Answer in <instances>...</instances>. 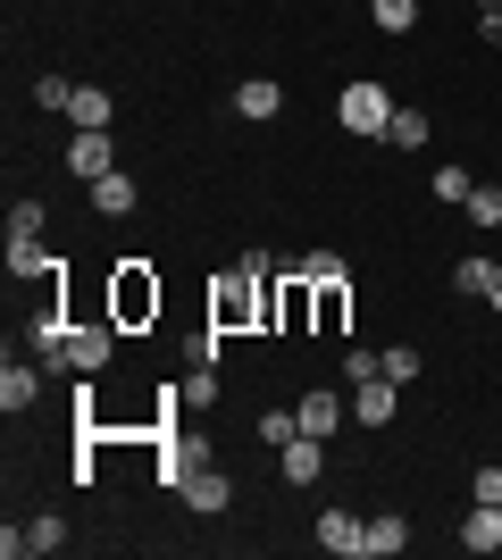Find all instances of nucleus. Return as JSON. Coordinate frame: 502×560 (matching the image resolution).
Returning <instances> with one entry per match:
<instances>
[{
    "label": "nucleus",
    "mask_w": 502,
    "mask_h": 560,
    "mask_svg": "<svg viewBox=\"0 0 502 560\" xmlns=\"http://www.w3.org/2000/svg\"><path fill=\"white\" fill-rule=\"evenodd\" d=\"M260 318H277V277H260V268H226V277L210 284V327H260Z\"/></svg>",
    "instance_id": "obj_1"
},
{
    "label": "nucleus",
    "mask_w": 502,
    "mask_h": 560,
    "mask_svg": "<svg viewBox=\"0 0 502 560\" xmlns=\"http://www.w3.org/2000/svg\"><path fill=\"white\" fill-rule=\"evenodd\" d=\"M160 277H151V259H118V268H109V318H118V327H151V318H160Z\"/></svg>",
    "instance_id": "obj_2"
},
{
    "label": "nucleus",
    "mask_w": 502,
    "mask_h": 560,
    "mask_svg": "<svg viewBox=\"0 0 502 560\" xmlns=\"http://www.w3.org/2000/svg\"><path fill=\"white\" fill-rule=\"evenodd\" d=\"M402 109V101L385 93V84H369V75H360V84H343V101H335V117H343V126H352V135H385V117Z\"/></svg>",
    "instance_id": "obj_3"
},
{
    "label": "nucleus",
    "mask_w": 502,
    "mask_h": 560,
    "mask_svg": "<svg viewBox=\"0 0 502 560\" xmlns=\"http://www.w3.org/2000/svg\"><path fill=\"white\" fill-rule=\"evenodd\" d=\"M176 493H185L192 518H226V511H235V477H226V468H192Z\"/></svg>",
    "instance_id": "obj_4"
},
{
    "label": "nucleus",
    "mask_w": 502,
    "mask_h": 560,
    "mask_svg": "<svg viewBox=\"0 0 502 560\" xmlns=\"http://www.w3.org/2000/svg\"><path fill=\"white\" fill-rule=\"evenodd\" d=\"M59 544H68V518H59V511H34V518H25V527H9V536H0V552H9V560H43V552H59Z\"/></svg>",
    "instance_id": "obj_5"
},
{
    "label": "nucleus",
    "mask_w": 502,
    "mask_h": 560,
    "mask_svg": "<svg viewBox=\"0 0 502 560\" xmlns=\"http://www.w3.org/2000/svg\"><path fill=\"white\" fill-rule=\"evenodd\" d=\"M318 552H335V560H369V518H352V511H318Z\"/></svg>",
    "instance_id": "obj_6"
},
{
    "label": "nucleus",
    "mask_w": 502,
    "mask_h": 560,
    "mask_svg": "<svg viewBox=\"0 0 502 560\" xmlns=\"http://www.w3.org/2000/svg\"><path fill=\"white\" fill-rule=\"evenodd\" d=\"M118 318H101V327H68V360H75V376H101L109 369V351H118Z\"/></svg>",
    "instance_id": "obj_7"
},
{
    "label": "nucleus",
    "mask_w": 502,
    "mask_h": 560,
    "mask_svg": "<svg viewBox=\"0 0 502 560\" xmlns=\"http://www.w3.org/2000/svg\"><path fill=\"white\" fill-rule=\"evenodd\" d=\"M394 410H402V385H394V376L352 385V419H360V427H394Z\"/></svg>",
    "instance_id": "obj_8"
},
{
    "label": "nucleus",
    "mask_w": 502,
    "mask_h": 560,
    "mask_svg": "<svg viewBox=\"0 0 502 560\" xmlns=\"http://www.w3.org/2000/svg\"><path fill=\"white\" fill-rule=\"evenodd\" d=\"M311 327H318V335H343V327H352V277L311 284Z\"/></svg>",
    "instance_id": "obj_9"
},
{
    "label": "nucleus",
    "mask_w": 502,
    "mask_h": 560,
    "mask_svg": "<svg viewBox=\"0 0 502 560\" xmlns=\"http://www.w3.org/2000/svg\"><path fill=\"white\" fill-rule=\"evenodd\" d=\"M285 109V84L277 75H243L235 84V117H252V126H268V117Z\"/></svg>",
    "instance_id": "obj_10"
},
{
    "label": "nucleus",
    "mask_w": 502,
    "mask_h": 560,
    "mask_svg": "<svg viewBox=\"0 0 502 560\" xmlns=\"http://www.w3.org/2000/svg\"><path fill=\"white\" fill-rule=\"evenodd\" d=\"M68 167L93 185V176H109L118 167V151H109V126H93V135H68Z\"/></svg>",
    "instance_id": "obj_11"
},
{
    "label": "nucleus",
    "mask_w": 502,
    "mask_h": 560,
    "mask_svg": "<svg viewBox=\"0 0 502 560\" xmlns=\"http://www.w3.org/2000/svg\"><path fill=\"white\" fill-rule=\"evenodd\" d=\"M109 117H118V93H109V84H75V101H68L75 135H93V126H109Z\"/></svg>",
    "instance_id": "obj_12"
},
{
    "label": "nucleus",
    "mask_w": 502,
    "mask_h": 560,
    "mask_svg": "<svg viewBox=\"0 0 502 560\" xmlns=\"http://www.w3.org/2000/svg\"><path fill=\"white\" fill-rule=\"evenodd\" d=\"M343 410H352L343 394H302V401H293V419H302V435H318V444H327L335 427H343Z\"/></svg>",
    "instance_id": "obj_13"
},
{
    "label": "nucleus",
    "mask_w": 502,
    "mask_h": 560,
    "mask_svg": "<svg viewBox=\"0 0 502 560\" xmlns=\"http://www.w3.org/2000/svg\"><path fill=\"white\" fill-rule=\"evenodd\" d=\"M318 477H327V444H318V435H293L285 444V486H318Z\"/></svg>",
    "instance_id": "obj_14"
},
{
    "label": "nucleus",
    "mask_w": 502,
    "mask_h": 560,
    "mask_svg": "<svg viewBox=\"0 0 502 560\" xmlns=\"http://www.w3.org/2000/svg\"><path fill=\"white\" fill-rule=\"evenodd\" d=\"M460 552H502V502H478L460 518Z\"/></svg>",
    "instance_id": "obj_15"
},
{
    "label": "nucleus",
    "mask_w": 502,
    "mask_h": 560,
    "mask_svg": "<svg viewBox=\"0 0 502 560\" xmlns=\"http://www.w3.org/2000/svg\"><path fill=\"white\" fill-rule=\"evenodd\" d=\"M34 401H43V369H17V360H9V369H0V410L17 419V410H34Z\"/></svg>",
    "instance_id": "obj_16"
},
{
    "label": "nucleus",
    "mask_w": 502,
    "mask_h": 560,
    "mask_svg": "<svg viewBox=\"0 0 502 560\" xmlns=\"http://www.w3.org/2000/svg\"><path fill=\"white\" fill-rule=\"evenodd\" d=\"M277 327H311V277H293V268H285V277H277Z\"/></svg>",
    "instance_id": "obj_17"
},
{
    "label": "nucleus",
    "mask_w": 502,
    "mask_h": 560,
    "mask_svg": "<svg viewBox=\"0 0 502 560\" xmlns=\"http://www.w3.org/2000/svg\"><path fill=\"white\" fill-rule=\"evenodd\" d=\"M394 552H410V518L377 511V518H369V560H394Z\"/></svg>",
    "instance_id": "obj_18"
},
{
    "label": "nucleus",
    "mask_w": 502,
    "mask_h": 560,
    "mask_svg": "<svg viewBox=\"0 0 502 560\" xmlns=\"http://www.w3.org/2000/svg\"><path fill=\"white\" fill-rule=\"evenodd\" d=\"M93 210H101V218H126V210H135V176H126V167L93 176Z\"/></svg>",
    "instance_id": "obj_19"
},
{
    "label": "nucleus",
    "mask_w": 502,
    "mask_h": 560,
    "mask_svg": "<svg viewBox=\"0 0 502 560\" xmlns=\"http://www.w3.org/2000/svg\"><path fill=\"white\" fill-rule=\"evenodd\" d=\"M428 135H435V126H428V109H394V117H385V135H377V142H394V151H419Z\"/></svg>",
    "instance_id": "obj_20"
},
{
    "label": "nucleus",
    "mask_w": 502,
    "mask_h": 560,
    "mask_svg": "<svg viewBox=\"0 0 502 560\" xmlns=\"http://www.w3.org/2000/svg\"><path fill=\"white\" fill-rule=\"evenodd\" d=\"M9 268H17V284H25V277H50V268H68V259H50L43 243H25V234H9Z\"/></svg>",
    "instance_id": "obj_21"
},
{
    "label": "nucleus",
    "mask_w": 502,
    "mask_h": 560,
    "mask_svg": "<svg viewBox=\"0 0 502 560\" xmlns=\"http://www.w3.org/2000/svg\"><path fill=\"white\" fill-rule=\"evenodd\" d=\"M293 277H311V284H335V277H352L343 268V252H302V259H285Z\"/></svg>",
    "instance_id": "obj_22"
},
{
    "label": "nucleus",
    "mask_w": 502,
    "mask_h": 560,
    "mask_svg": "<svg viewBox=\"0 0 502 560\" xmlns=\"http://www.w3.org/2000/svg\"><path fill=\"white\" fill-rule=\"evenodd\" d=\"M435 201H453V210H469V192H478V176H469V167H435Z\"/></svg>",
    "instance_id": "obj_23"
},
{
    "label": "nucleus",
    "mask_w": 502,
    "mask_h": 560,
    "mask_svg": "<svg viewBox=\"0 0 502 560\" xmlns=\"http://www.w3.org/2000/svg\"><path fill=\"white\" fill-rule=\"evenodd\" d=\"M369 18H377V34H410V25H419V0H369Z\"/></svg>",
    "instance_id": "obj_24"
},
{
    "label": "nucleus",
    "mask_w": 502,
    "mask_h": 560,
    "mask_svg": "<svg viewBox=\"0 0 502 560\" xmlns=\"http://www.w3.org/2000/svg\"><path fill=\"white\" fill-rule=\"evenodd\" d=\"M176 401H185V410H218V376H210V360L185 376V394H176Z\"/></svg>",
    "instance_id": "obj_25"
},
{
    "label": "nucleus",
    "mask_w": 502,
    "mask_h": 560,
    "mask_svg": "<svg viewBox=\"0 0 502 560\" xmlns=\"http://www.w3.org/2000/svg\"><path fill=\"white\" fill-rule=\"evenodd\" d=\"M293 435H302V419H293V401H285V410H260V444H277V452H285Z\"/></svg>",
    "instance_id": "obj_26"
},
{
    "label": "nucleus",
    "mask_w": 502,
    "mask_h": 560,
    "mask_svg": "<svg viewBox=\"0 0 502 560\" xmlns=\"http://www.w3.org/2000/svg\"><path fill=\"white\" fill-rule=\"evenodd\" d=\"M68 101H75L68 75H34V109H59V117H68Z\"/></svg>",
    "instance_id": "obj_27"
},
{
    "label": "nucleus",
    "mask_w": 502,
    "mask_h": 560,
    "mask_svg": "<svg viewBox=\"0 0 502 560\" xmlns=\"http://www.w3.org/2000/svg\"><path fill=\"white\" fill-rule=\"evenodd\" d=\"M343 376H352V385H369V376H385V351H343Z\"/></svg>",
    "instance_id": "obj_28"
},
{
    "label": "nucleus",
    "mask_w": 502,
    "mask_h": 560,
    "mask_svg": "<svg viewBox=\"0 0 502 560\" xmlns=\"http://www.w3.org/2000/svg\"><path fill=\"white\" fill-rule=\"evenodd\" d=\"M469 218H478V226H502V185H478V192H469Z\"/></svg>",
    "instance_id": "obj_29"
},
{
    "label": "nucleus",
    "mask_w": 502,
    "mask_h": 560,
    "mask_svg": "<svg viewBox=\"0 0 502 560\" xmlns=\"http://www.w3.org/2000/svg\"><path fill=\"white\" fill-rule=\"evenodd\" d=\"M486 277H494V259H460V268H453V293H486Z\"/></svg>",
    "instance_id": "obj_30"
},
{
    "label": "nucleus",
    "mask_w": 502,
    "mask_h": 560,
    "mask_svg": "<svg viewBox=\"0 0 502 560\" xmlns=\"http://www.w3.org/2000/svg\"><path fill=\"white\" fill-rule=\"evenodd\" d=\"M9 234H25V243H43V201H17V210H9Z\"/></svg>",
    "instance_id": "obj_31"
},
{
    "label": "nucleus",
    "mask_w": 502,
    "mask_h": 560,
    "mask_svg": "<svg viewBox=\"0 0 502 560\" xmlns=\"http://www.w3.org/2000/svg\"><path fill=\"white\" fill-rule=\"evenodd\" d=\"M385 376H394V385H410V376H419V351H410V343L385 351Z\"/></svg>",
    "instance_id": "obj_32"
},
{
    "label": "nucleus",
    "mask_w": 502,
    "mask_h": 560,
    "mask_svg": "<svg viewBox=\"0 0 502 560\" xmlns=\"http://www.w3.org/2000/svg\"><path fill=\"white\" fill-rule=\"evenodd\" d=\"M469 493H478V502H502V468H478V486H469Z\"/></svg>",
    "instance_id": "obj_33"
},
{
    "label": "nucleus",
    "mask_w": 502,
    "mask_h": 560,
    "mask_svg": "<svg viewBox=\"0 0 502 560\" xmlns=\"http://www.w3.org/2000/svg\"><path fill=\"white\" fill-rule=\"evenodd\" d=\"M478 34H486V43H502V9H478Z\"/></svg>",
    "instance_id": "obj_34"
},
{
    "label": "nucleus",
    "mask_w": 502,
    "mask_h": 560,
    "mask_svg": "<svg viewBox=\"0 0 502 560\" xmlns=\"http://www.w3.org/2000/svg\"><path fill=\"white\" fill-rule=\"evenodd\" d=\"M486 302H494V310H502V259H494V277H486Z\"/></svg>",
    "instance_id": "obj_35"
}]
</instances>
